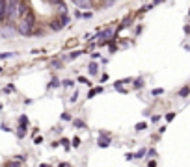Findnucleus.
Here are the masks:
<instances>
[{"mask_svg": "<svg viewBox=\"0 0 190 167\" xmlns=\"http://www.w3.org/2000/svg\"><path fill=\"white\" fill-rule=\"evenodd\" d=\"M36 26H37V20H36V15H34L32 9H28L24 15L17 20V30H19V33H21V36H26V37H30L32 33H34Z\"/></svg>", "mask_w": 190, "mask_h": 167, "instance_id": "1", "label": "nucleus"}, {"mask_svg": "<svg viewBox=\"0 0 190 167\" xmlns=\"http://www.w3.org/2000/svg\"><path fill=\"white\" fill-rule=\"evenodd\" d=\"M67 23H69V17L65 15V13H62V15L54 17V19L51 20V30H62V28L65 26Z\"/></svg>", "mask_w": 190, "mask_h": 167, "instance_id": "2", "label": "nucleus"}, {"mask_svg": "<svg viewBox=\"0 0 190 167\" xmlns=\"http://www.w3.org/2000/svg\"><path fill=\"white\" fill-rule=\"evenodd\" d=\"M73 2L78 6V8H82V9H86V8H91V0H73Z\"/></svg>", "mask_w": 190, "mask_h": 167, "instance_id": "3", "label": "nucleus"}, {"mask_svg": "<svg viewBox=\"0 0 190 167\" xmlns=\"http://www.w3.org/2000/svg\"><path fill=\"white\" fill-rule=\"evenodd\" d=\"M97 93H103V87H95V89H91V91H89V95H88V97H95Z\"/></svg>", "mask_w": 190, "mask_h": 167, "instance_id": "4", "label": "nucleus"}, {"mask_svg": "<svg viewBox=\"0 0 190 167\" xmlns=\"http://www.w3.org/2000/svg\"><path fill=\"white\" fill-rule=\"evenodd\" d=\"M188 93H190V87H183L181 91H179V97H186Z\"/></svg>", "mask_w": 190, "mask_h": 167, "instance_id": "5", "label": "nucleus"}, {"mask_svg": "<svg viewBox=\"0 0 190 167\" xmlns=\"http://www.w3.org/2000/svg\"><path fill=\"white\" fill-rule=\"evenodd\" d=\"M89 73H97V63H89Z\"/></svg>", "mask_w": 190, "mask_h": 167, "instance_id": "6", "label": "nucleus"}, {"mask_svg": "<svg viewBox=\"0 0 190 167\" xmlns=\"http://www.w3.org/2000/svg\"><path fill=\"white\" fill-rule=\"evenodd\" d=\"M145 126H147V124H145V123H138V126H136V128H138V130H144Z\"/></svg>", "mask_w": 190, "mask_h": 167, "instance_id": "7", "label": "nucleus"}, {"mask_svg": "<svg viewBox=\"0 0 190 167\" xmlns=\"http://www.w3.org/2000/svg\"><path fill=\"white\" fill-rule=\"evenodd\" d=\"M73 145H75V147H78V145H80V137H75V141H73Z\"/></svg>", "mask_w": 190, "mask_h": 167, "instance_id": "8", "label": "nucleus"}, {"mask_svg": "<svg viewBox=\"0 0 190 167\" xmlns=\"http://www.w3.org/2000/svg\"><path fill=\"white\" fill-rule=\"evenodd\" d=\"M75 126H78V128H82V126H84V123H82V121H75Z\"/></svg>", "mask_w": 190, "mask_h": 167, "instance_id": "9", "label": "nucleus"}, {"mask_svg": "<svg viewBox=\"0 0 190 167\" xmlns=\"http://www.w3.org/2000/svg\"><path fill=\"white\" fill-rule=\"evenodd\" d=\"M153 95H155V97H157V95H162V89H155Z\"/></svg>", "mask_w": 190, "mask_h": 167, "instance_id": "10", "label": "nucleus"}, {"mask_svg": "<svg viewBox=\"0 0 190 167\" xmlns=\"http://www.w3.org/2000/svg\"><path fill=\"white\" fill-rule=\"evenodd\" d=\"M173 117H175V113H168V115H166V119H168V121H172Z\"/></svg>", "mask_w": 190, "mask_h": 167, "instance_id": "11", "label": "nucleus"}, {"mask_svg": "<svg viewBox=\"0 0 190 167\" xmlns=\"http://www.w3.org/2000/svg\"><path fill=\"white\" fill-rule=\"evenodd\" d=\"M78 82H80V84H88V80L84 78V76H80V78H78Z\"/></svg>", "mask_w": 190, "mask_h": 167, "instance_id": "12", "label": "nucleus"}]
</instances>
